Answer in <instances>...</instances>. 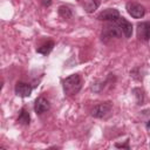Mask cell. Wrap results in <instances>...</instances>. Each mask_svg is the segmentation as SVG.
Returning <instances> with one entry per match:
<instances>
[{
    "label": "cell",
    "instance_id": "cell-11",
    "mask_svg": "<svg viewBox=\"0 0 150 150\" xmlns=\"http://www.w3.org/2000/svg\"><path fill=\"white\" fill-rule=\"evenodd\" d=\"M53 47H54V42L53 41H48V42L43 43L41 47H39L36 50H38V53H41L43 55H47V54L50 53V50L53 49Z\"/></svg>",
    "mask_w": 150,
    "mask_h": 150
},
{
    "label": "cell",
    "instance_id": "cell-14",
    "mask_svg": "<svg viewBox=\"0 0 150 150\" xmlns=\"http://www.w3.org/2000/svg\"><path fill=\"white\" fill-rule=\"evenodd\" d=\"M42 4H43L45 6H49V5L52 4V0H42Z\"/></svg>",
    "mask_w": 150,
    "mask_h": 150
},
{
    "label": "cell",
    "instance_id": "cell-1",
    "mask_svg": "<svg viewBox=\"0 0 150 150\" xmlns=\"http://www.w3.org/2000/svg\"><path fill=\"white\" fill-rule=\"evenodd\" d=\"M81 87H82V80H81L80 75H77V74H73V75L66 77L63 81V90L69 96L77 94L80 91Z\"/></svg>",
    "mask_w": 150,
    "mask_h": 150
},
{
    "label": "cell",
    "instance_id": "cell-2",
    "mask_svg": "<svg viewBox=\"0 0 150 150\" xmlns=\"http://www.w3.org/2000/svg\"><path fill=\"white\" fill-rule=\"evenodd\" d=\"M137 38L139 41L146 42L150 40V22L144 21L137 25Z\"/></svg>",
    "mask_w": 150,
    "mask_h": 150
},
{
    "label": "cell",
    "instance_id": "cell-4",
    "mask_svg": "<svg viewBox=\"0 0 150 150\" xmlns=\"http://www.w3.org/2000/svg\"><path fill=\"white\" fill-rule=\"evenodd\" d=\"M111 110V104L109 102H105V103H100V104H96L93 109H91V115L94 117H97V118H102L104 116H107Z\"/></svg>",
    "mask_w": 150,
    "mask_h": 150
},
{
    "label": "cell",
    "instance_id": "cell-5",
    "mask_svg": "<svg viewBox=\"0 0 150 150\" xmlns=\"http://www.w3.org/2000/svg\"><path fill=\"white\" fill-rule=\"evenodd\" d=\"M118 18H120V12L115 8L104 9L97 16V19L101 20V21H117Z\"/></svg>",
    "mask_w": 150,
    "mask_h": 150
},
{
    "label": "cell",
    "instance_id": "cell-8",
    "mask_svg": "<svg viewBox=\"0 0 150 150\" xmlns=\"http://www.w3.org/2000/svg\"><path fill=\"white\" fill-rule=\"evenodd\" d=\"M15 94L20 97H28L32 94V86L25 82H18L15 84Z\"/></svg>",
    "mask_w": 150,
    "mask_h": 150
},
{
    "label": "cell",
    "instance_id": "cell-7",
    "mask_svg": "<svg viewBox=\"0 0 150 150\" xmlns=\"http://www.w3.org/2000/svg\"><path fill=\"white\" fill-rule=\"evenodd\" d=\"M116 25L117 27L121 29V32L124 34L125 38H130L131 34H132V25L125 19V18H118L117 21H116Z\"/></svg>",
    "mask_w": 150,
    "mask_h": 150
},
{
    "label": "cell",
    "instance_id": "cell-13",
    "mask_svg": "<svg viewBox=\"0 0 150 150\" xmlns=\"http://www.w3.org/2000/svg\"><path fill=\"white\" fill-rule=\"evenodd\" d=\"M59 14H60L63 19H69V18L71 16V11H70L68 7H66V6H61V7L59 8Z\"/></svg>",
    "mask_w": 150,
    "mask_h": 150
},
{
    "label": "cell",
    "instance_id": "cell-15",
    "mask_svg": "<svg viewBox=\"0 0 150 150\" xmlns=\"http://www.w3.org/2000/svg\"><path fill=\"white\" fill-rule=\"evenodd\" d=\"M146 127H148V128H150V121H148V123H146Z\"/></svg>",
    "mask_w": 150,
    "mask_h": 150
},
{
    "label": "cell",
    "instance_id": "cell-6",
    "mask_svg": "<svg viewBox=\"0 0 150 150\" xmlns=\"http://www.w3.org/2000/svg\"><path fill=\"white\" fill-rule=\"evenodd\" d=\"M121 29L116 26L112 25H108L103 28L102 30V40H108V39H112V38H120L121 36Z\"/></svg>",
    "mask_w": 150,
    "mask_h": 150
},
{
    "label": "cell",
    "instance_id": "cell-9",
    "mask_svg": "<svg viewBox=\"0 0 150 150\" xmlns=\"http://www.w3.org/2000/svg\"><path fill=\"white\" fill-rule=\"evenodd\" d=\"M49 107H50V105H49L48 100H46L45 97L40 96V97H38L36 101H35L34 110H35L36 114H43L45 111H47V110L49 109Z\"/></svg>",
    "mask_w": 150,
    "mask_h": 150
},
{
    "label": "cell",
    "instance_id": "cell-10",
    "mask_svg": "<svg viewBox=\"0 0 150 150\" xmlns=\"http://www.w3.org/2000/svg\"><path fill=\"white\" fill-rule=\"evenodd\" d=\"M100 5V1L98 0H84L83 1V7L84 9L88 12V13H91L94 12Z\"/></svg>",
    "mask_w": 150,
    "mask_h": 150
},
{
    "label": "cell",
    "instance_id": "cell-12",
    "mask_svg": "<svg viewBox=\"0 0 150 150\" xmlns=\"http://www.w3.org/2000/svg\"><path fill=\"white\" fill-rule=\"evenodd\" d=\"M29 121H30V117H29V114L26 109H21L20 114H19V117H18V122L21 123V124H29Z\"/></svg>",
    "mask_w": 150,
    "mask_h": 150
},
{
    "label": "cell",
    "instance_id": "cell-3",
    "mask_svg": "<svg viewBox=\"0 0 150 150\" xmlns=\"http://www.w3.org/2000/svg\"><path fill=\"white\" fill-rule=\"evenodd\" d=\"M127 11L135 19H139V18L144 16V14H145V8L141 4H137V2H128Z\"/></svg>",
    "mask_w": 150,
    "mask_h": 150
}]
</instances>
